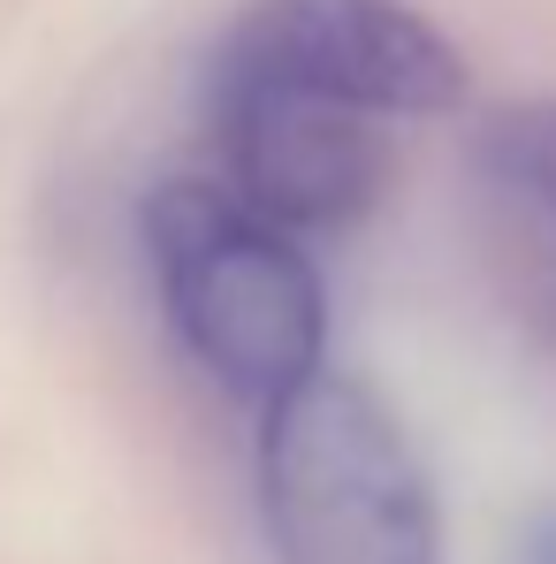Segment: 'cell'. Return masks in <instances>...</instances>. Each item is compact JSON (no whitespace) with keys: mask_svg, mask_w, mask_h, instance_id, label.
I'll return each instance as SVG.
<instances>
[{"mask_svg":"<svg viewBox=\"0 0 556 564\" xmlns=\"http://www.w3.org/2000/svg\"><path fill=\"white\" fill-rule=\"evenodd\" d=\"M145 252L184 351L244 404H275L320 375L328 297L297 229L237 184H161L145 198Z\"/></svg>","mask_w":556,"mask_h":564,"instance_id":"6da1fadb","label":"cell"},{"mask_svg":"<svg viewBox=\"0 0 556 564\" xmlns=\"http://www.w3.org/2000/svg\"><path fill=\"white\" fill-rule=\"evenodd\" d=\"M260 527L275 564H443V503L404 420L351 375L260 412Z\"/></svg>","mask_w":556,"mask_h":564,"instance_id":"7a4b0ae2","label":"cell"},{"mask_svg":"<svg viewBox=\"0 0 556 564\" xmlns=\"http://www.w3.org/2000/svg\"><path fill=\"white\" fill-rule=\"evenodd\" d=\"M214 77L290 85L367 107L381 122H419L465 99V54L412 0H252L221 31Z\"/></svg>","mask_w":556,"mask_h":564,"instance_id":"3957f363","label":"cell"},{"mask_svg":"<svg viewBox=\"0 0 556 564\" xmlns=\"http://www.w3.org/2000/svg\"><path fill=\"white\" fill-rule=\"evenodd\" d=\"M206 115L221 145V184H237L297 237L367 221L396 176L389 122L344 99L252 85V77H206Z\"/></svg>","mask_w":556,"mask_h":564,"instance_id":"277c9868","label":"cell"},{"mask_svg":"<svg viewBox=\"0 0 556 564\" xmlns=\"http://www.w3.org/2000/svg\"><path fill=\"white\" fill-rule=\"evenodd\" d=\"M480 176L556 229V99H511L480 122Z\"/></svg>","mask_w":556,"mask_h":564,"instance_id":"5b68a950","label":"cell"},{"mask_svg":"<svg viewBox=\"0 0 556 564\" xmlns=\"http://www.w3.org/2000/svg\"><path fill=\"white\" fill-rule=\"evenodd\" d=\"M511 564H556V519H534L526 527V542H519V557Z\"/></svg>","mask_w":556,"mask_h":564,"instance_id":"8992f818","label":"cell"}]
</instances>
